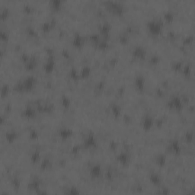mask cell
Returning a JSON list of instances; mask_svg holds the SVG:
<instances>
[{
    "label": "cell",
    "instance_id": "6da1fadb",
    "mask_svg": "<svg viewBox=\"0 0 195 195\" xmlns=\"http://www.w3.org/2000/svg\"><path fill=\"white\" fill-rule=\"evenodd\" d=\"M148 32H149L153 36H158L161 34L163 32V22L161 20L158 19H153L148 22L147 25Z\"/></svg>",
    "mask_w": 195,
    "mask_h": 195
},
{
    "label": "cell",
    "instance_id": "7a4b0ae2",
    "mask_svg": "<svg viewBox=\"0 0 195 195\" xmlns=\"http://www.w3.org/2000/svg\"><path fill=\"white\" fill-rule=\"evenodd\" d=\"M105 5H106V8L114 15H121L125 12V6L120 2L108 1L105 2Z\"/></svg>",
    "mask_w": 195,
    "mask_h": 195
},
{
    "label": "cell",
    "instance_id": "3957f363",
    "mask_svg": "<svg viewBox=\"0 0 195 195\" xmlns=\"http://www.w3.org/2000/svg\"><path fill=\"white\" fill-rule=\"evenodd\" d=\"M36 84V79L33 76H29L25 79L23 82L18 83L16 87H18V91H32L34 88Z\"/></svg>",
    "mask_w": 195,
    "mask_h": 195
},
{
    "label": "cell",
    "instance_id": "277c9868",
    "mask_svg": "<svg viewBox=\"0 0 195 195\" xmlns=\"http://www.w3.org/2000/svg\"><path fill=\"white\" fill-rule=\"evenodd\" d=\"M168 105L170 107V108L175 109L176 111H181L183 108L182 100L181 99L180 97H178V96H174V97L171 98Z\"/></svg>",
    "mask_w": 195,
    "mask_h": 195
},
{
    "label": "cell",
    "instance_id": "5b68a950",
    "mask_svg": "<svg viewBox=\"0 0 195 195\" xmlns=\"http://www.w3.org/2000/svg\"><path fill=\"white\" fill-rule=\"evenodd\" d=\"M168 149L170 153H173V154L175 155L179 154V153H181V150H182L180 143H178V141L176 140V139L172 140V142L170 143V144H169L168 146Z\"/></svg>",
    "mask_w": 195,
    "mask_h": 195
},
{
    "label": "cell",
    "instance_id": "8992f818",
    "mask_svg": "<svg viewBox=\"0 0 195 195\" xmlns=\"http://www.w3.org/2000/svg\"><path fill=\"white\" fill-rule=\"evenodd\" d=\"M101 167L98 164H95L90 168V175L93 178H98L101 175Z\"/></svg>",
    "mask_w": 195,
    "mask_h": 195
},
{
    "label": "cell",
    "instance_id": "52a82bcc",
    "mask_svg": "<svg viewBox=\"0 0 195 195\" xmlns=\"http://www.w3.org/2000/svg\"><path fill=\"white\" fill-rule=\"evenodd\" d=\"M84 145L87 148L94 147L96 145V139L95 136L91 135V134H89L84 139Z\"/></svg>",
    "mask_w": 195,
    "mask_h": 195
},
{
    "label": "cell",
    "instance_id": "ba28073f",
    "mask_svg": "<svg viewBox=\"0 0 195 195\" xmlns=\"http://www.w3.org/2000/svg\"><path fill=\"white\" fill-rule=\"evenodd\" d=\"M146 50L145 48L142 47V46H137L135 49L134 50V53H133V55L134 56L137 57L138 59H141V60H143L146 56Z\"/></svg>",
    "mask_w": 195,
    "mask_h": 195
},
{
    "label": "cell",
    "instance_id": "9c48e42d",
    "mask_svg": "<svg viewBox=\"0 0 195 195\" xmlns=\"http://www.w3.org/2000/svg\"><path fill=\"white\" fill-rule=\"evenodd\" d=\"M135 87L139 91H143L145 88V79L142 76H138L135 79Z\"/></svg>",
    "mask_w": 195,
    "mask_h": 195
},
{
    "label": "cell",
    "instance_id": "30bf717a",
    "mask_svg": "<svg viewBox=\"0 0 195 195\" xmlns=\"http://www.w3.org/2000/svg\"><path fill=\"white\" fill-rule=\"evenodd\" d=\"M142 124L143 129H145L146 130H149L153 124V118H152V117H150V115H147V116L144 117V119H143L142 121Z\"/></svg>",
    "mask_w": 195,
    "mask_h": 195
},
{
    "label": "cell",
    "instance_id": "8fae6325",
    "mask_svg": "<svg viewBox=\"0 0 195 195\" xmlns=\"http://www.w3.org/2000/svg\"><path fill=\"white\" fill-rule=\"evenodd\" d=\"M85 43V39L82 36H81L80 34H76L74 37L73 41H72V44H74V46H76V47H82V45Z\"/></svg>",
    "mask_w": 195,
    "mask_h": 195
},
{
    "label": "cell",
    "instance_id": "7c38bea8",
    "mask_svg": "<svg viewBox=\"0 0 195 195\" xmlns=\"http://www.w3.org/2000/svg\"><path fill=\"white\" fill-rule=\"evenodd\" d=\"M50 7L53 11H59L63 6V1L61 0H52L50 2Z\"/></svg>",
    "mask_w": 195,
    "mask_h": 195
},
{
    "label": "cell",
    "instance_id": "4fadbf2b",
    "mask_svg": "<svg viewBox=\"0 0 195 195\" xmlns=\"http://www.w3.org/2000/svg\"><path fill=\"white\" fill-rule=\"evenodd\" d=\"M53 67H54V60L52 57H51L49 58V60L44 65V70L46 72H51L53 71Z\"/></svg>",
    "mask_w": 195,
    "mask_h": 195
},
{
    "label": "cell",
    "instance_id": "5bb4252c",
    "mask_svg": "<svg viewBox=\"0 0 195 195\" xmlns=\"http://www.w3.org/2000/svg\"><path fill=\"white\" fill-rule=\"evenodd\" d=\"M36 112L31 107H27L25 108V110L24 111V116L28 117V118H32V117H35Z\"/></svg>",
    "mask_w": 195,
    "mask_h": 195
},
{
    "label": "cell",
    "instance_id": "9a60e30c",
    "mask_svg": "<svg viewBox=\"0 0 195 195\" xmlns=\"http://www.w3.org/2000/svg\"><path fill=\"white\" fill-rule=\"evenodd\" d=\"M129 158H130L129 155L126 154V153H120V154L118 156V160L120 162V163L121 164H126L128 163Z\"/></svg>",
    "mask_w": 195,
    "mask_h": 195
},
{
    "label": "cell",
    "instance_id": "2e32d148",
    "mask_svg": "<svg viewBox=\"0 0 195 195\" xmlns=\"http://www.w3.org/2000/svg\"><path fill=\"white\" fill-rule=\"evenodd\" d=\"M72 132L70 130H61L60 132V137H62L64 139V138H68L69 137L72 135Z\"/></svg>",
    "mask_w": 195,
    "mask_h": 195
},
{
    "label": "cell",
    "instance_id": "e0dca14e",
    "mask_svg": "<svg viewBox=\"0 0 195 195\" xmlns=\"http://www.w3.org/2000/svg\"><path fill=\"white\" fill-rule=\"evenodd\" d=\"M156 163L158 164V165H161V166L164 165V164L165 163V156H162V155L158 156L156 158Z\"/></svg>",
    "mask_w": 195,
    "mask_h": 195
},
{
    "label": "cell",
    "instance_id": "ac0fdd59",
    "mask_svg": "<svg viewBox=\"0 0 195 195\" xmlns=\"http://www.w3.org/2000/svg\"><path fill=\"white\" fill-rule=\"evenodd\" d=\"M193 139H194V135H193V133L191 132H188L187 134H186V137L185 139L187 142L191 143L193 141Z\"/></svg>",
    "mask_w": 195,
    "mask_h": 195
},
{
    "label": "cell",
    "instance_id": "d6986e66",
    "mask_svg": "<svg viewBox=\"0 0 195 195\" xmlns=\"http://www.w3.org/2000/svg\"><path fill=\"white\" fill-rule=\"evenodd\" d=\"M151 179H152V182H153V184H159L160 180H159V178H158V175H153L151 176Z\"/></svg>",
    "mask_w": 195,
    "mask_h": 195
},
{
    "label": "cell",
    "instance_id": "ffe728a7",
    "mask_svg": "<svg viewBox=\"0 0 195 195\" xmlns=\"http://www.w3.org/2000/svg\"><path fill=\"white\" fill-rule=\"evenodd\" d=\"M165 19H166V20L172 21V19H173V15H172V13H171L170 12H168V13L165 14Z\"/></svg>",
    "mask_w": 195,
    "mask_h": 195
}]
</instances>
